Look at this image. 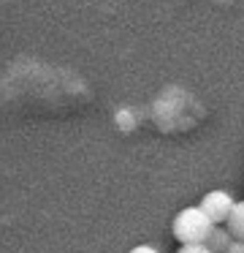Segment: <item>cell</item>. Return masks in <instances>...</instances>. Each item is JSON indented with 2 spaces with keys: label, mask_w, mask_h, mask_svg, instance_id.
I'll return each instance as SVG.
<instances>
[{
  "label": "cell",
  "mask_w": 244,
  "mask_h": 253,
  "mask_svg": "<svg viewBox=\"0 0 244 253\" xmlns=\"http://www.w3.org/2000/svg\"><path fill=\"white\" fill-rule=\"evenodd\" d=\"M214 220L204 212V207H187L174 218V237L179 245L187 242H206L209 234L214 231Z\"/></svg>",
  "instance_id": "1"
},
{
  "label": "cell",
  "mask_w": 244,
  "mask_h": 253,
  "mask_svg": "<svg viewBox=\"0 0 244 253\" xmlns=\"http://www.w3.org/2000/svg\"><path fill=\"white\" fill-rule=\"evenodd\" d=\"M231 242H233L231 229H228L225 223H217V226H214V231L209 234V240H206V245H209L214 253H225L228 248H231Z\"/></svg>",
  "instance_id": "3"
},
{
  "label": "cell",
  "mask_w": 244,
  "mask_h": 253,
  "mask_svg": "<svg viewBox=\"0 0 244 253\" xmlns=\"http://www.w3.org/2000/svg\"><path fill=\"white\" fill-rule=\"evenodd\" d=\"M225 226L231 229L233 240H244V202H236V204H233V212L228 215Z\"/></svg>",
  "instance_id": "4"
},
{
  "label": "cell",
  "mask_w": 244,
  "mask_h": 253,
  "mask_svg": "<svg viewBox=\"0 0 244 253\" xmlns=\"http://www.w3.org/2000/svg\"><path fill=\"white\" fill-rule=\"evenodd\" d=\"M130 253H157V248H152V245H136Z\"/></svg>",
  "instance_id": "7"
},
{
  "label": "cell",
  "mask_w": 244,
  "mask_h": 253,
  "mask_svg": "<svg viewBox=\"0 0 244 253\" xmlns=\"http://www.w3.org/2000/svg\"><path fill=\"white\" fill-rule=\"evenodd\" d=\"M225 253H244V240H233Z\"/></svg>",
  "instance_id": "6"
},
{
  "label": "cell",
  "mask_w": 244,
  "mask_h": 253,
  "mask_svg": "<svg viewBox=\"0 0 244 253\" xmlns=\"http://www.w3.org/2000/svg\"><path fill=\"white\" fill-rule=\"evenodd\" d=\"M176 253H214L206 242H187V245H179Z\"/></svg>",
  "instance_id": "5"
},
{
  "label": "cell",
  "mask_w": 244,
  "mask_h": 253,
  "mask_svg": "<svg viewBox=\"0 0 244 253\" xmlns=\"http://www.w3.org/2000/svg\"><path fill=\"white\" fill-rule=\"evenodd\" d=\"M233 196L228 191H209L204 199H201V207H204V212L209 215L214 223H225L228 215L233 212Z\"/></svg>",
  "instance_id": "2"
}]
</instances>
